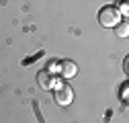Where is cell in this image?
Listing matches in <instances>:
<instances>
[{"mask_svg": "<svg viewBox=\"0 0 129 123\" xmlns=\"http://www.w3.org/2000/svg\"><path fill=\"white\" fill-rule=\"evenodd\" d=\"M99 23L103 25V27H117L119 23H121V12L117 10V6H103L101 8V12H99Z\"/></svg>", "mask_w": 129, "mask_h": 123, "instance_id": "cell-1", "label": "cell"}, {"mask_svg": "<svg viewBox=\"0 0 129 123\" xmlns=\"http://www.w3.org/2000/svg\"><path fill=\"white\" fill-rule=\"evenodd\" d=\"M55 103L61 105V107H68L72 101H74V90L68 86V84H59L57 90H55V95H53Z\"/></svg>", "mask_w": 129, "mask_h": 123, "instance_id": "cell-2", "label": "cell"}, {"mask_svg": "<svg viewBox=\"0 0 129 123\" xmlns=\"http://www.w3.org/2000/svg\"><path fill=\"white\" fill-rule=\"evenodd\" d=\"M37 82H39V86H41L43 90H51V86H55L53 76H51L49 70H39V72H37Z\"/></svg>", "mask_w": 129, "mask_h": 123, "instance_id": "cell-3", "label": "cell"}, {"mask_svg": "<svg viewBox=\"0 0 129 123\" xmlns=\"http://www.w3.org/2000/svg\"><path fill=\"white\" fill-rule=\"evenodd\" d=\"M59 74H61V78H74V76L78 74V66L74 64V61L66 59V61L59 64Z\"/></svg>", "mask_w": 129, "mask_h": 123, "instance_id": "cell-4", "label": "cell"}, {"mask_svg": "<svg viewBox=\"0 0 129 123\" xmlns=\"http://www.w3.org/2000/svg\"><path fill=\"white\" fill-rule=\"evenodd\" d=\"M115 33H117V37H127V35H129V25H127V21H121V23L117 25Z\"/></svg>", "mask_w": 129, "mask_h": 123, "instance_id": "cell-5", "label": "cell"}, {"mask_svg": "<svg viewBox=\"0 0 129 123\" xmlns=\"http://www.w3.org/2000/svg\"><path fill=\"white\" fill-rule=\"evenodd\" d=\"M117 10L121 12V17H127V14H129V4H127V0H123V2L117 6Z\"/></svg>", "mask_w": 129, "mask_h": 123, "instance_id": "cell-6", "label": "cell"}, {"mask_svg": "<svg viewBox=\"0 0 129 123\" xmlns=\"http://www.w3.org/2000/svg\"><path fill=\"white\" fill-rule=\"evenodd\" d=\"M121 99H123V101L127 99V84H123V88H121Z\"/></svg>", "mask_w": 129, "mask_h": 123, "instance_id": "cell-7", "label": "cell"}, {"mask_svg": "<svg viewBox=\"0 0 129 123\" xmlns=\"http://www.w3.org/2000/svg\"><path fill=\"white\" fill-rule=\"evenodd\" d=\"M123 68H125V74H129V57H125V66Z\"/></svg>", "mask_w": 129, "mask_h": 123, "instance_id": "cell-8", "label": "cell"}]
</instances>
